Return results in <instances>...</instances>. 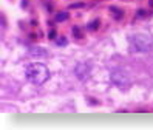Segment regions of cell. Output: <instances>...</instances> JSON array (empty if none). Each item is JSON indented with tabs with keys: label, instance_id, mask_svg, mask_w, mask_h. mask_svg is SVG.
I'll return each mask as SVG.
<instances>
[{
	"label": "cell",
	"instance_id": "2",
	"mask_svg": "<svg viewBox=\"0 0 153 130\" xmlns=\"http://www.w3.org/2000/svg\"><path fill=\"white\" fill-rule=\"evenodd\" d=\"M131 46L134 51L139 53H146L150 51L153 46V37L149 33H138L131 37Z\"/></svg>",
	"mask_w": 153,
	"mask_h": 130
},
{
	"label": "cell",
	"instance_id": "4",
	"mask_svg": "<svg viewBox=\"0 0 153 130\" xmlns=\"http://www.w3.org/2000/svg\"><path fill=\"white\" fill-rule=\"evenodd\" d=\"M74 73H76V76H77L79 79H82V81L87 79L88 74H90V65H88V64H77Z\"/></svg>",
	"mask_w": 153,
	"mask_h": 130
},
{
	"label": "cell",
	"instance_id": "3",
	"mask_svg": "<svg viewBox=\"0 0 153 130\" xmlns=\"http://www.w3.org/2000/svg\"><path fill=\"white\" fill-rule=\"evenodd\" d=\"M111 81H113L118 87H121V88L128 87V84H130L128 74L125 73V71H122V70H114V71L111 73Z\"/></svg>",
	"mask_w": 153,
	"mask_h": 130
},
{
	"label": "cell",
	"instance_id": "1",
	"mask_svg": "<svg viewBox=\"0 0 153 130\" xmlns=\"http://www.w3.org/2000/svg\"><path fill=\"white\" fill-rule=\"evenodd\" d=\"M25 76L34 85H42L50 79V70L45 64L33 62L25 68Z\"/></svg>",
	"mask_w": 153,
	"mask_h": 130
}]
</instances>
